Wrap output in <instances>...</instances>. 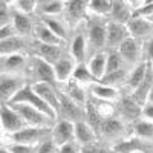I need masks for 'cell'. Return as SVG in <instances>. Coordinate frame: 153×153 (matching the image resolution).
I'll return each mask as SVG.
<instances>
[{"label": "cell", "instance_id": "d6986e66", "mask_svg": "<svg viewBox=\"0 0 153 153\" xmlns=\"http://www.w3.org/2000/svg\"><path fill=\"white\" fill-rule=\"evenodd\" d=\"M66 11H68V19L78 22L84 19L86 12L89 11V2H83V0H72V2H66Z\"/></svg>", "mask_w": 153, "mask_h": 153}, {"label": "cell", "instance_id": "74e56055", "mask_svg": "<svg viewBox=\"0 0 153 153\" xmlns=\"http://www.w3.org/2000/svg\"><path fill=\"white\" fill-rule=\"evenodd\" d=\"M45 25H46V26L52 31L57 37H60L63 42L66 40V29H65V26H63L58 20H55V19H52V17H46V19H45Z\"/></svg>", "mask_w": 153, "mask_h": 153}, {"label": "cell", "instance_id": "8d00e7d4", "mask_svg": "<svg viewBox=\"0 0 153 153\" xmlns=\"http://www.w3.org/2000/svg\"><path fill=\"white\" fill-rule=\"evenodd\" d=\"M123 57L120 52L117 51H112V52L107 54V66H106V75L107 74H112L115 71H120L123 69Z\"/></svg>", "mask_w": 153, "mask_h": 153}, {"label": "cell", "instance_id": "484cf974", "mask_svg": "<svg viewBox=\"0 0 153 153\" xmlns=\"http://www.w3.org/2000/svg\"><path fill=\"white\" fill-rule=\"evenodd\" d=\"M133 132L143 141H153V123L149 120H138L133 124Z\"/></svg>", "mask_w": 153, "mask_h": 153}, {"label": "cell", "instance_id": "f35d334b", "mask_svg": "<svg viewBox=\"0 0 153 153\" xmlns=\"http://www.w3.org/2000/svg\"><path fill=\"white\" fill-rule=\"evenodd\" d=\"M152 14H153V2H143L141 6L133 11V17H141V19H147Z\"/></svg>", "mask_w": 153, "mask_h": 153}, {"label": "cell", "instance_id": "4316f807", "mask_svg": "<svg viewBox=\"0 0 153 153\" xmlns=\"http://www.w3.org/2000/svg\"><path fill=\"white\" fill-rule=\"evenodd\" d=\"M86 49H87V40L83 34H78L74 42H72V46H71V52H72V58L75 61L83 63V60L86 58Z\"/></svg>", "mask_w": 153, "mask_h": 153}, {"label": "cell", "instance_id": "f546056e", "mask_svg": "<svg viewBox=\"0 0 153 153\" xmlns=\"http://www.w3.org/2000/svg\"><path fill=\"white\" fill-rule=\"evenodd\" d=\"M35 31H37V37H38V40H40V43L52 45V46H61L63 43H65L60 37H57L52 31H51L46 25H40V26H37Z\"/></svg>", "mask_w": 153, "mask_h": 153}, {"label": "cell", "instance_id": "8fae6325", "mask_svg": "<svg viewBox=\"0 0 153 153\" xmlns=\"http://www.w3.org/2000/svg\"><path fill=\"white\" fill-rule=\"evenodd\" d=\"M153 86V68H152V63L147 60V71H146V76L143 83L136 87V91H133L132 97L133 100L136 101L138 104H144L147 103V98H149V94H150V89Z\"/></svg>", "mask_w": 153, "mask_h": 153}, {"label": "cell", "instance_id": "d590c367", "mask_svg": "<svg viewBox=\"0 0 153 153\" xmlns=\"http://www.w3.org/2000/svg\"><path fill=\"white\" fill-rule=\"evenodd\" d=\"M112 5L113 2H110V0H92V2H89V11H92L97 16L110 14Z\"/></svg>", "mask_w": 153, "mask_h": 153}, {"label": "cell", "instance_id": "5b68a950", "mask_svg": "<svg viewBox=\"0 0 153 153\" xmlns=\"http://www.w3.org/2000/svg\"><path fill=\"white\" fill-rule=\"evenodd\" d=\"M87 42L95 49H101L107 42V23L100 17L91 19L87 25Z\"/></svg>", "mask_w": 153, "mask_h": 153}, {"label": "cell", "instance_id": "603a6c76", "mask_svg": "<svg viewBox=\"0 0 153 153\" xmlns=\"http://www.w3.org/2000/svg\"><path fill=\"white\" fill-rule=\"evenodd\" d=\"M66 95L72 101H75V103L78 104L80 107L86 106V103H87V101H86V92H84V89L81 87L80 83H76L74 78H71L66 83Z\"/></svg>", "mask_w": 153, "mask_h": 153}, {"label": "cell", "instance_id": "7bdbcfd3", "mask_svg": "<svg viewBox=\"0 0 153 153\" xmlns=\"http://www.w3.org/2000/svg\"><path fill=\"white\" fill-rule=\"evenodd\" d=\"M57 146L55 143L52 141V139H46L45 143H42L40 146H38V150L37 153H57Z\"/></svg>", "mask_w": 153, "mask_h": 153}, {"label": "cell", "instance_id": "f1b7e54d", "mask_svg": "<svg viewBox=\"0 0 153 153\" xmlns=\"http://www.w3.org/2000/svg\"><path fill=\"white\" fill-rule=\"evenodd\" d=\"M20 49H23V40L19 37H11V38H6V40H0V54H2V57L19 54Z\"/></svg>", "mask_w": 153, "mask_h": 153}, {"label": "cell", "instance_id": "ee69618b", "mask_svg": "<svg viewBox=\"0 0 153 153\" xmlns=\"http://www.w3.org/2000/svg\"><path fill=\"white\" fill-rule=\"evenodd\" d=\"M58 153H81V149H80V146L76 144L75 141H72V143H68L63 147H60Z\"/></svg>", "mask_w": 153, "mask_h": 153}, {"label": "cell", "instance_id": "ba28073f", "mask_svg": "<svg viewBox=\"0 0 153 153\" xmlns=\"http://www.w3.org/2000/svg\"><path fill=\"white\" fill-rule=\"evenodd\" d=\"M25 87L23 81L17 76H12V75H2V83H0V94H2V100L6 101L9 104L11 100L14 98L22 89Z\"/></svg>", "mask_w": 153, "mask_h": 153}, {"label": "cell", "instance_id": "1f68e13d", "mask_svg": "<svg viewBox=\"0 0 153 153\" xmlns=\"http://www.w3.org/2000/svg\"><path fill=\"white\" fill-rule=\"evenodd\" d=\"M72 78L80 83V84H92V83H98V80L92 75V72L89 71V68L84 65V63H80V65H76L75 71H74V75Z\"/></svg>", "mask_w": 153, "mask_h": 153}, {"label": "cell", "instance_id": "b9f144b4", "mask_svg": "<svg viewBox=\"0 0 153 153\" xmlns=\"http://www.w3.org/2000/svg\"><path fill=\"white\" fill-rule=\"evenodd\" d=\"M9 19H11V12H9L8 3L5 0H2V2H0V25H2V26H8Z\"/></svg>", "mask_w": 153, "mask_h": 153}, {"label": "cell", "instance_id": "c3c4849f", "mask_svg": "<svg viewBox=\"0 0 153 153\" xmlns=\"http://www.w3.org/2000/svg\"><path fill=\"white\" fill-rule=\"evenodd\" d=\"M147 104H153V86L150 89V94H149V98H147Z\"/></svg>", "mask_w": 153, "mask_h": 153}, {"label": "cell", "instance_id": "cb8c5ba5", "mask_svg": "<svg viewBox=\"0 0 153 153\" xmlns=\"http://www.w3.org/2000/svg\"><path fill=\"white\" fill-rule=\"evenodd\" d=\"M91 92L97 100H101V101H112V100H117V97H118V91L115 87L101 84V83L92 84Z\"/></svg>", "mask_w": 153, "mask_h": 153}, {"label": "cell", "instance_id": "30bf717a", "mask_svg": "<svg viewBox=\"0 0 153 153\" xmlns=\"http://www.w3.org/2000/svg\"><path fill=\"white\" fill-rule=\"evenodd\" d=\"M113 152L115 153H150L152 147L147 141H143L139 138H132L118 143L115 146Z\"/></svg>", "mask_w": 153, "mask_h": 153}, {"label": "cell", "instance_id": "2e32d148", "mask_svg": "<svg viewBox=\"0 0 153 153\" xmlns=\"http://www.w3.org/2000/svg\"><path fill=\"white\" fill-rule=\"evenodd\" d=\"M127 29L133 38H141L146 37L147 34L153 32V23L147 19L141 17H132V20L127 23Z\"/></svg>", "mask_w": 153, "mask_h": 153}, {"label": "cell", "instance_id": "f907efd6", "mask_svg": "<svg viewBox=\"0 0 153 153\" xmlns=\"http://www.w3.org/2000/svg\"><path fill=\"white\" fill-rule=\"evenodd\" d=\"M150 63H152V68H153V61H150Z\"/></svg>", "mask_w": 153, "mask_h": 153}, {"label": "cell", "instance_id": "836d02e7", "mask_svg": "<svg viewBox=\"0 0 153 153\" xmlns=\"http://www.w3.org/2000/svg\"><path fill=\"white\" fill-rule=\"evenodd\" d=\"M146 71H147V61L146 63H141L139 66H136L132 74L129 75V80H127V86H129V89H132V91H136V87L143 83L144 76H146Z\"/></svg>", "mask_w": 153, "mask_h": 153}, {"label": "cell", "instance_id": "4dcf8cb0", "mask_svg": "<svg viewBox=\"0 0 153 153\" xmlns=\"http://www.w3.org/2000/svg\"><path fill=\"white\" fill-rule=\"evenodd\" d=\"M12 26H14L16 32H19L22 35H26L32 29V23H31V20L26 14H22V12L17 11V12H14V16H12Z\"/></svg>", "mask_w": 153, "mask_h": 153}, {"label": "cell", "instance_id": "5bb4252c", "mask_svg": "<svg viewBox=\"0 0 153 153\" xmlns=\"http://www.w3.org/2000/svg\"><path fill=\"white\" fill-rule=\"evenodd\" d=\"M110 16H112V19H113L115 23L127 25V23L132 20V17H133L132 5L129 2H124V0H113Z\"/></svg>", "mask_w": 153, "mask_h": 153}, {"label": "cell", "instance_id": "4fadbf2b", "mask_svg": "<svg viewBox=\"0 0 153 153\" xmlns=\"http://www.w3.org/2000/svg\"><path fill=\"white\" fill-rule=\"evenodd\" d=\"M58 95H60V112L63 113V117L71 123H78L81 117V107L75 101H72L66 94L58 92Z\"/></svg>", "mask_w": 153, "mask_h": 153}, {"label": "cell", "instance_id": "83f0119b", "mask_svg": "<svg viewBox=\"0 0 153 153\" xmlns=\"http://www.w3.org/2000/svg\"><path fill=\"white\" fill-rule=\"evenodd\" d=\"M25 65V57L22 54H14V55H5L2 57V69L3 74L6 75L8 72H17L19 69H22Z\"/></svg>", "mask_w": 153, "mask_h": 153}, {"label": "cell", "instance_id": "6da1fadb", "mask_svg": "<svg viewBox=\"0 0 153 153\" xmlns=\"http://www.w3.org/2000/svg\"><path fill=\"white\" fill-rule=\"evenodd\" d=\"M9 104H28L31 107H35L37 110L43 112L45 115H48L51 120H55L57 118V112L35 94L32 86H25L22 91L11 100Z\"/></svg>", "mask_w": 153, "mask_h": 153}, {"label": "cell", "instance_id": "d4e9b609", "mask_svg": "<svg viewBox=\"0 0 153 153\" xmlns=\"http://www.w3.org/2000/svg\"><path fill=\"white\" fill-rule=\"evenodd\" d=\"M101 133H103L106 138H115V136H118L123 130H124V126L120 120L117 118H109L106 121L101 123L100 126V129H98Z\"/></svg>", "mask_w": 153, "mask_h": 153}, {"label": "cell", "instance_id": "681fc988", "mask_svg": "<svg viewBox=\"0 0 153 153\" xmlns=\"http://www.w3.org/2000/svg\"><path fill=\"white\" fill-rule=\"evenodd\" d=\"M0 153H11V150L6 149V147H2V152H0Z\"/></svg>", "mask_w": 153, "mask_h": 153}, {"label": "cell", "instance_id": "bcb514c9", "mask_svg": "<svg viewBox=\"0 0 153 153\" xmlns=\"http://www.w3.org/2000/svg\"><path fill=\"white\" fill-rule=\"evenodd\" d=\"M143 115H144L149 121L153 123V104H146L144 109H143Z\"/></svg>", "mask_w": 153, "mask_h": 153}, {"label": "cell", "instance_id": "ab89813d", "mask_svg": "<svg viewBox=\"0 0 153 153\" xmlns=\"http://www.w3.org/2000/svg\"><path fill=\"white\" fill-rule=\"evenodd\" d=\"M16 5H17L19 12L29 14V12H32L38 6V2H34V0H19V2H16Z\"/></svg>", "mask_w": 153, "mask_h": 153}, {"label": "cell", "instance_id": "60d3db41", "mask_svg": "<svg viewBox=\"0 0 153 153\" xmlns=\"http://www.w3.org/2000/svg\"><path fill=\"white\" fill-rule=\"evenodd\" d=\"M11 153H37V146H28V144H12L9 147Z\"/></svg>", "mask_w": 153, "mask_h": 153}, {"label": "cell", "instance_id": "7402d4cb", "mask_svg": "<svg viewBox=\"0 0 153 153\" xmlns=\"http://www.w3.org/2000/svg\"><path fill=\"white\" fill-rule=\"evenodd\" d=\"M121 113L127 120H138L143 115L141 104H138L133 97H127L121 100Z\"/></svg>", "mask_w": 153, "mask_h": 153}, {"label": "cell", "instance_id": "7dc6e473", "mask_svg": "<svg viewBox=\"0 0 153 153\" xmlns=\"http://www.w3.org/2000/svg\"><path fill=\"white\" fill-rule=\"evenodd\" d=\"M149 61H153V38L149 43Z\"/></svg>", "mask_w": 153, "mask_h": 153}, {"label": "cell", "instance_id": "7a4b0ae2", "mask_svg": "<svg viewBox=\"0 0 153 153\" xmlns=\"http://www.w3.org/2000/svg\"><path fill=\"white\" fill-rule=\"evenodd\" d=\"M48 132H52V130H48V127H25L23 130H20L14 135H9V136L14 141V144L35 146L38 143L42 144L46 141Z\"/></svg>", "mask_w": 153, "mask_h": 153}, {"label": "cell", "instance_id": "e575fe53", "mask_svg": "<svg viewBox=\"0 0 153 153\" xmlns=\"http://www.w3.org/2000/svg\"><path fill=\"white\" fill-rule=\"evenodd\" d=\"M38 6H40L42 12L49 16H55L58 12H61L66 6V2H58V0H46V2H38Z\"/></svg>", "mask_w": 153, "mask_h": 153}, {"label": "cell", "instance_id": "277c9868", "mask_svg": "<svg viewBox=\"0 0 153 153\" xmlns=\"http://www.w3.org/2000/svg\"><path fill=\"white\" fill-rule=\"evenodd\" d=\"M11 106L22 115V118L28 124V127H48L52 121L48 115L28 104H11Z\"/></svg>", "mask_w": 153, "mask_h": 153}, {"label": "cell", "instance_id": "ac0fdd59", "mask_svg": "<svg viewBox=\"0 0 153 153\" xmlns=\"http://www.w3.org/2000/svg\"><path fill=\"white\" fill-rule=\"evenodd\" d=\"M118 52L121 54V57L127 61H130V63H135L138 58H139V52H141V48H139V43L136 38L130 37V38H127V40L124 43L120 45V51Z\"/></svg>", "mask_w": 153, "mask_h": 153}, {"label": "cell", "instance_id": "9c48e42d", "mask_svg": "<svg viewBox=\"0 0 153 153\" xmlns=\"http://www.w3.org/2000/svg\"><path fill=\"white\" fill-rule=\"evenodd\" d=\"M32 89L35 91V94L45 101V103H48L58 113V110H60V95H58V92L52 86L46 84V83H35L32 86Z\"/></svg>", "mask_w": 153, "mask_h": 153}, {"label": "cell", "instance_id": "8992f818", "mask_svg": "<svg viewBox=\"0 0 153 153\" xmlns=\"http://www.w3.org/2000/svg\"><path fill=\"white\" fill-rule=\"evenodd\" d=\"M51 135H52V141L55 143V146L58 149L68 143H72V141H75V123L63 120L54 126Z\"/></svg>", "mask_w": 153, "mask_h": 153}, {"label": "cell", "instance_id": "f6af8a7d", "mask_svg": "<svg viewBox=\"0 0 153 153\" xmlns=\"http://www.w3.org/2000/svg\"><path fill=\"white\" fill-rule=\"evenodd\" d=\"M16 29L14 26H11V25H8V26H2L0 28V38L2 40H6V38H11V37H16Z\"/></svg>", "mask_w": 153, "mask_h": 153}, {"label": "cell", "instance_id": "9a60e30c", "mask_svg": "<svg viewBox=\"0 0 153 153\" xmlns=\"http://www.w3.org/2000/svg\"><path fill=\"white\" fill-rule=\"evenodd\" d=\"M95 129L84 121H78L75 123V141L81 144L83 147L86 146H91L95 143Z\"/></svg>", "mask_w": 153, "mask_h": 153}, {"label": "cell", "instance_id": "3957f363", "mask_svg": "<svg viewBox=\"0 0 153 153\" xmlns=\"http://www.w3.org/2000/svg\"><path fill=\"white\" fill-rule=\"evenodd\" d=\"M2 127L9 135H14V133L23 130L25 127H28V124L25 123L22 115L11 104H3L2 106Z\"/></svg>", "mask_w": 153, "mask_h": 153}, {"label": "cell", "instance_id": "44dd1931", "mask_svg": "<svg viewBox=\"0 0 153 153\" xmlns=\"http://www.w3.org/2000/svg\"><path fill=\"white\" fill-rule=\"evenodd\" d=\"M37 54L42 60L51 63V65H55V63L61 58V49L60 46H52V45H45V43H38L37 48Z\"/></svg>", "mask_w": 153, "mask_h": 153}, {"label": "cell", "instance_id": "52a82bcc", "mask_svg": "<svg viewBox=\"0 0 153 153\" xmlns=\"http://www.w3.org/2000/svg\"><path fill=\"white\" fill-rule=\"evenodd\" d=\"M32 71L35 72L37 78L40 80L38 83H46L51 86H55L57 83V76H55V69L51 63L42 60L40 57H35L32 58Z\"/></svg>", "mask_w": 153, "mask_h": 153}, {"label": "cell", "instance_id": "7c38bea8", "mask_svg": "<svg viewBox=\"0 0 153 153\" xmlns=\"http://www.w3.org/2000/svg\"><path fill=\"white\" fill-rule=\"evenodd\" d=\"M130 32L127 29V25H121V23H115L110 22L107 23V43L110 46H118L121 43H124L127 38H130Z\"/></svg>", "mask_w": 153, "mask_h": 153}, {"label": "cell", "instance_id": "e0dca14e", "mask_svg": "<svg viewBox=\"0 0 153 153\" xmlns=\"http://www.w3.org/2000/svg\"><path fill=\"white\" fill-rule=\"evenodd\" d=\"M76 65H75V60L74 58H60L55 65V76H57V81H69L74 75Z\"/></svg>", "mask_w": 153, "mask_h": 153}, {"label": "cell", "instance_id": "d6a6232c", "mask_svg": "<svg viewBox=\"0 0 153 153\" xmlns=\"http://www.w3.org/2000/svg\"><path fill=\"white\" fill-rule=\"evenodd\" d=\"M129 80V74H127L126 69H120V71H115L112 74H107L103 76V80L100 83L101 84H106V86H110V87H115V86H120L123 83H127Z\"/></svg>", "mask_w": 153, "mask_h": 153}, {"label": "cell", "instance_id": "ffe728a7", "mask_svg": "<svg viewBox=\"0 0 153 153\" xmlns=\"http://www.w3.org/2000/svg\"><path fill=\"white\" fill-rule=\"evenodd\" d=\"M106 66H107V55L106 54H95L87 65L89 71H91L92 75L98 80V83L103 80V76L106 75Z\"/></svg>", "mask_w": 153, "mask_h": 153}]
</instances>
